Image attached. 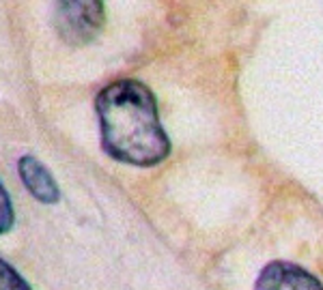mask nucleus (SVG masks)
<instances>
[{"label": "nucleus", "mask_w": 323, "mask_h": 290, "mask_svg": "<svg viewBox=\"0 0 323 290\" xmlns=\"http://www.w3.org/2000/svg\"><path fill=\"white\" fill-rule=\"evenodd\" d=\"M13 222H16V213H13L11 198H9V194H7L5 185L0 183V234L7 230H11Z\"/></svg>", "instance_id": "6"}, {"label": "nucleus", "mask_w": 323, "mask_h": 290, "mask_svg": "<svg viewBox=\"0 0 323 290\" xmlns=\"http://www.w3.org/2000/svg\"><path fill=\"white\" fill-rule=\"evenodd\" d=\"M18 172L24 187L31 192L33 198H37L43 204H54L61 198L59 185L46 166H43L37 157L33 155H24L18 164Z\"/></svg>", "instance_id": "4"}, {"label": "nucleus", "mask_w": 323, "mask_h": 290, "mask_svg": "<svg viewBox=\"0 0 323 290\" xmlns=\"http://www.w3.org/2000/svg\"><path fill=\"white\" fill-rule=\"evenodd\" d=\"M0 290H33V288L7 260L0 258Z\"/></svg>", "instance_id": "5"}, {"label": "nucleus", "mask_w": 323, "mask_h": 290, "mask_svg": "<svg viewBox=\"0 0 323 290\" xmlns=\"http://www.w3.org/2000/svg\"><path fill=\"white\" fill-rule=\"evenodd\" d=\"M104 150L134 166H155L170 153V140L160 125L153 92L138 80H119L95 101Z\"/></svg>", "instance_id": "1"}, {"label": "nucleus", "mask_w": 323, "mask_h": 290, "mask_svg": "<svg viewBox=\"0 0 323 290\" xmlns=\"http://www.w3.org/2000/svg\"><path fill=\"white\" fill-rule=\"evenodd\" d=\"M56 32L65 43L82 46L97 37L104 26V4L97 0H69L59 2L54 11Z\"/></svg>", "instance_id": "2"}, {"label": "nucleus", "mask_w": 323, "mask_h": 290, "mask_svg": "<svg viewBox=\"0 0 323 290\" xmlns=\"http://www.w3.org/2000/svg\"><path fill=\"white\" fill-rule=\"evenodd\" d=\"M254 290H323L321 282L306 269L276 260L261 271Z\"/></svg>", "instance_id": "3"}]
</instances>
